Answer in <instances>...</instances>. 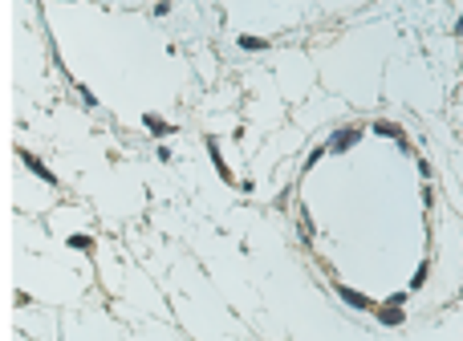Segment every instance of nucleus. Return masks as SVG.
<instances>
[{
  "label": "nucleus",
  "instance_id": "1",
  "mask_svg": "<svg viewBox=\"0 0 463 341\" xmlns=\"http://www.w3.org/2000/svg\"><path fill=\"white\" fill-rule=\"evenodd\" d=\"M403 305H407V293H394V297L378 309V321L382 325H403Z\"/></svg>",
  "mask_w": 463,
  "mask_h": 341
},
{
  "label": "nucleus",
  "instance_id": "2",
  "mask_svg": "<svg viewBox=\"0 0 463 341\" xmlns=\"http://www.w3.org/2000/svg\"><path fill=\"white\" fill-rule=\"evenodd\" d=\"M358 138H362V130H358V126H341V130H337V134H333V138H329V146H325V151H333V155H341V151H350V146H354Z\"/></svg>",
  "mask_w": 463,
  "mask_h": 341
},
{
  "label": "nucleus",
  "instance_id": "3",
  "mask_svg": "<svg viewBox=\"0 0 463 341\" xmlns=\"http://www.w3.org/2000/svg\"><path fill=\"white\" fill-rule=\"evenodd\" d=\"M337 297L346 300V305H354V309H374L370 297H362V293H354V289H346V285H337Z\"/></svg>",
  "mask_w": 463,
  "mask_h": 341
},
{
  "label": "nucleus",
  "instance_id": "4",
  "mask_svg": "<svg viewBox=\"0 0 463 341\" xmlns=\"http://www.w3.org/2000/svg\"><path fill=\"white\" fill-rule=\"evenodd\" d=\"M374 134H382V138H398V142L407 146V134H403V126H394V122H374Z\"/></svg>",
  "mask_w": 463,
  "mask_h": 341
},
{
  "label": "nucleus",
  "instance_id": "5",
  "mask_svg": "<svg viewBox=\"0 0 463 341\" xmlns=\"http://www.w3.org/2000/svg\"><path fill=\"white\" fill-rule=\"evenodd\" d=\"M21 159H25V163H29V170H37V175H41V179H45V183H57V179H53V175H49L45 167H41V159H33V155H21Z\"/></svg>",
  "mask_w": 463,
  "mask_h": 341
},
{
  "label": "nucleus",
  "instance_id": "6",
  "mask_svg": "<svg viewBox=\"0 0 463 341\" xmlns=\"http://www.w3.org/2000/svg\"><path fill=\"white\" fill-rule=\"evenodd\" d=\"M142 122H146V126L155 130V134H167V130H171V126H167V122H163V118H155V114H146Z\"/></svg>",
  "mask_w": 463,
  "mask_h": 341
},
{
  "label": "nucleus",
  "instance_id": "7",
  "mask_svg": "<svg viewBox=\"0 0 463 341\" xmlns=\"http://www.w3.org/2000/svg\"><path fill=\"white\" fill-rule=\"evenodd\" d=\"M240 49H252V53H256V49H269V41H260V37H240Z\"/></svg>",
  "mask_w": 463,
  "mask_h": 341
},
{
  "label": "nucleus",
  "instance_id": "8",
  "mask_svg": "<svg viewBox=\"0 0 463 341\" xmlns=\"http://www.w3.org/2000/svg\"><path fill=\"white\" fill-rule=\"evenodd\" d=\"M427 272H431V264H427V260H422V264H418V272H415V280H411V285H415V289H418V285H422V280H427Z\"/></svg>",
  "mask_w": 463,
  "mask_h": 341
},
{
  "label": "nucleus",
  "instance_id": "9",
  "mask_svg": "<svg viewBox=\"0 0 463 341\" xmlns=\"http://www.w3.org/2000/svg\"><path fill=\"white\" fill-rule=\"evenodd\" d=\"M455 33H460V37H463V16H460V25H455Z\"/></svg>",
  "mask_w": 463,
  "mask_h": 341
}]
</instances>
